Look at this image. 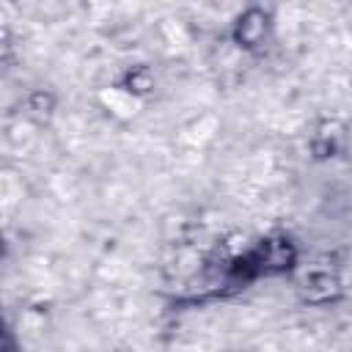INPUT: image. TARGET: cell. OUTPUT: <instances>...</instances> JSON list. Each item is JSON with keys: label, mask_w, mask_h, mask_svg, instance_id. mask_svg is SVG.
<instances>
[{"label": "cell", "mask_w": 352, "mask_h": 352, "mask_svg": "<svg viewBox=\"0 0 352 352\" xmlns=\"http://www.w3.org/2000/svg\"><path fill=\"white\" fill-rule=\"evenodd\" d=\"M264 30H267V16L261 11H256V8H250L245 16H239L236 41L245 44V47H256L264 38Z\"/></svg>", "instance_id": "6da1fadb"}, {"label": "cell", "mask_w": 352, "mask_h": 352, "mask_svg": "<svg viewBox=\"0 0 352 352\" xmlns=\"http://www.w3.org/2000/svg\"><path fill=\"white\" fill-rule=\"evenodd\" d=\"M132 82L140 85V91H148V88L154 85L151 77H148V72H138V74H132V77H129V85H132Z\"/></svg>", "instance_id": "7a4b0ae2"}]
</instances>
